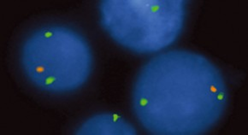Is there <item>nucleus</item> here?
<instances>
[{
    "label": "nucleus",
    "instance_id": "obj_1",
    "mask_svg": "<svg viewBox=\"0 0 248 135\" xmlns=\"http://www.w3.org/2000/svg\"><path fill=\"white\" fill-rule=\"evenodd\" d=\"M228 87L218 68L201 54L173 50L150 59L135 79L133 110L152 135H202L226 110Z\"/></svg>",
    "mask_w": 248,
    "mask_h": 135
},
{
    "label": "nucleus",
    "instance_id": "obj_2",
    "mask_svg": "<svg viewBox=\"0 0 248 135\" xmlns=\"http://www.w3.org/2000/svg\"><path fill=\"white\" fill-rule=\"evenodd\" d=\"M22 71L30 82L54 94L82 88L91 76L93 57L81 33L70 27L48 25L34 30L20 50Z\"/></svg>",
    "mask_w": 248,
    "mask_h": 135
},
{
    "label": "nucleus",
    "instance_id": "obj_3",
    "mask_svg": "<svg viewBox=\"0 0 248 135\" xmlns=\"http://www.w3.org/2000/svg\"><path fill=\"white\" fill-rule=\"evenodd\" d=\"M103 30L118 45L153 54L174 44L186 22L185 0H103L99 5Z\"/></svg>",
    "mask_w": 248,
    "mask_h": 135
},
{
    "label": "nucleus",
    "instance_id": "obj_4",
    "mask_svg": "<svg viewBox=\"0 0 248 135\" xmlns=\"http://www.w3.org/2000/svg\"><path fill=\"white\" fill-rule=\"evenodd\" d=\"M77 135H136L134 125L117 114L95 115L77 128Z\"/></svg>",
    "mask_w": 248,
    "mask_h": 135
}]
</instances>
